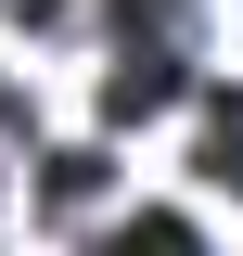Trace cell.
Returning a JSON list of instances; mask_svg holds the SVG:
<instances>
[{
  "instance_id": "obj_1",
  "label": "cell",
  "mask_w": 243,
  "mask_h": 256,
  "mask_svg": "<svg viewBox=\"0 0 243 256\" xmlns=\"http://www.w3.org/2000/svg\"><path fill=\"white\" fill-rule=\"evenodd\" d=\"M90 256H205V230H192L180 205H141V218H116Z\"/></svg>"
},
{
  "instance_id": "obj_2",
  "label": "cell",
  "mask_w": 243,
  "mask_h": 256,
  "mask_svg": "<svg viewBox=\"0 0 243 256\" xmlns=\"http://www.w3.org/2000/svg\"><path fill=\"white\" fill-rule=\"evenodd\" d=\"M154 102H180V52H128L102 77V116H154Z\"/></svg>"
},
{
  "instance_id": "obj_3",
  "label": "cell",
  "mask_w": 243,
  "mask_h": 256,
  "mask_svg": "<svg viewBox=\"0 0 243 256\" xmlns=\"http://www.w3.org/2000/svg\"><path fill=\"white\" fill-rule=\"evenodd\" d=\"M205 180L243 192V102H230V116H205Z\"/></svg>"
},
{
  "instance_id": "obj_4",
  "label": "cell",
  "mask_w": 243,
  "mask_h": 256,
  "mask_svg": "<svg viewBox=\"0 0 243 256\" xmlns=\"http://www.w3.org/2000/svg\"><path fill=\"white\" fill-rule=\"evenodd\" d=\"M102 192V154H52V205H90Z\"/></svg>"
}]
</instances>
